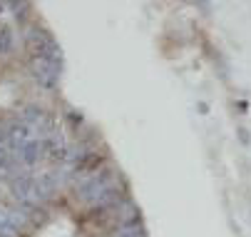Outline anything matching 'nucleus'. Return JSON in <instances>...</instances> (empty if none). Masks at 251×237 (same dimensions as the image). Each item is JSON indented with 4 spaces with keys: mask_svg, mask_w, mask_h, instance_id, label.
Segmentation results:
<instances>
[{
    "mask_svg": "<svg viewBox=\"0 0 251 237\" xmlns=\"http://www.w3.org/2000/svg\"><path fill=\"white\" fill-rule=\"evenodd\" d=\"M0 13H3V5H0Z\"/></svg>",
    "mask_w": 251,
    "mask_h": 237,
    "instance_id": "obj_4",
    "label": "nucleus"
},
{
    "mask_svg": "<svg viewBox=\"0 0 251 237\" xmlns=\"http://www.w3.org/2000/svg\"><path fill=\"white\" fill-rule=\"evenodd\" d=\"M10 48H13V32L8 28H3L0 30V53H8Z\"/></svg>",
    "mask_w": 251,
    "mask_h": 237,
    "instance_id": "obj_3",
    "label": "nucleus"
},
{
    "mask_svg": "<svg viewBox=\"0 0 251 237\" xmlns=\"http://www.w3.org/2000/svg\"><path fill=\"white\" fill-rule=\"evenodd\" d=\"M43 155H45V150H43V140H38V138L30 140L27 145H23V148L18 150V160H20L23 165H27V167L35 165Z\"/></svg>",
    "mask_w": 251,
    "mask_h": 237,
    "instance_id": "obj_1",
    "label": "nucleus"
},
{
    "mask_svg": "<svg viewBox=\"0 0 251 237\" xmlns=\"http://www.w3.org/2000/svg\"><path fill=\"white\" fill-rule=\"evenodd\" d=\"M115 237H147V232L139 222H132V225H120Z\"/></svg>",
    "mask_w": 251,
    "mask_h": 237,
    "instance_id": "obj_2",
    "label": "nucleus"
}]
</instances>
